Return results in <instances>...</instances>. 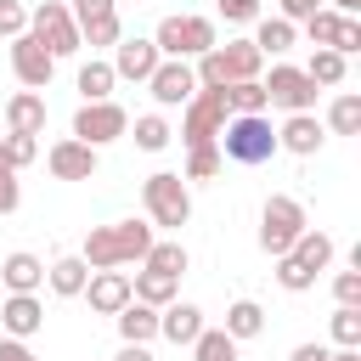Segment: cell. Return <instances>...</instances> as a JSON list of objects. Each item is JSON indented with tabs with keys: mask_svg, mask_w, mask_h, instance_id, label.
<instances>
[{
	"mask_svg": "<svg viewBox=\"0 0 361 361\" xmlns=\"http://www.w3.org/2000/svg\"><path fill=\"white\" fill-rule=\"evenodd\" d=\"M152 243H158L152 226H141V220H113V226H96V231L85 237L79 259H85L90 271H118V265H130V259H147Z\"/></svg>",
	"mask_w": 361,
	"mask_h": 361,
	"instance_id": "cell-1",
	"label": "cell"
},
{
	"mask_svg": "<svg viewBox=\"0 0 361 361\" xmlns=\"http://www.w3.org/2000/svg\"><path fill=\"white\" fill-rule=\"evenodd\" d=\"M214 147H220V158H231V164H271L276 130H271L265 113H231Z\"/></svg>",
	"mask_w": 361,
	"mask_h": 361,
	"instance_id": "cell-2",
	"label": "cell"
},
{
	"mask_svg": "<svg viewBox=\"0 0 361 361\" xmlns=\"http://www.w3.org/2000/svg\"><path fill=\"white\" fill-rule=\"evenodd\" d=\"M333 265V237L327 231H305L282 259H276V282L288 288V293H305V288H316V276Z\"/></svg>",
	"mask_w": 361,
	"mask_h": 361,
	"instance_id": "cell-3",
	"label": "cell"
},
{
	"mask_svg": "<svg viewBox=\"0 0 361 361\" xmlns=\"http://www.w3.org/2000/svg\"><path fill=\"white\" fill-rule=\"evenodd\" d=\"M152 45H158V56H169V62H192V56L214 51L220 34H214L209 17H164L158 34H152Z\"/></svg>",
	"mask_w": 361,
	"mask_h": 361,
	"instance_id": "cell-4",
	"label": "cell"
},
{
	"mask_svg": "<svg viewBox=\"0 0 361 361\" xmlns=\"http://www.w3.org/2000/svg\"><path fill=\"white\" fill-rule=\"evenodd\" d=\"M305 231H310V220H305V203L299 197H265V209H259V248L271 259H282Z\"/></svg>",
	"mask_w": 361,
	"mask_h": 361,
	"instance_id": "cell-5",
	"label": "cell"
},
{
	"mask_svg": "<svg viewBox=\"0 0 361 361\" xmlns=\"http://www.w3.org/2000/svg\"><path fill=\"white\" fill-rule=\"evenodd\" d=\"M141 203H147V214H152V226H186L192 220V192H186V180L175 175V169H158V175H147L141 180Z\"/></svg>",
	"mask_w": 361,
	"mask_h": 361,
	"instance_id": "cell-6",
	"label": "cell"
},
{
	"mask_svg": "<svg viewBox=\"0 0 361 361\" xmlns=\"http://www.w3.org/2000/svg\"><path fill=\"white\" fill-rule=\"evenodd\" d=\"M226 118H231L226 90H197V96L186 102V113H180V141H186V147H214L220 130H226Z\"/></svg>",
	"mask_w": 361,
	"mask_h": 361,
	"instance_id": "cell-7",
	"label": "cell"
},
{
	"mask_svg": "<svg viewBox=\"0 0 361 361\" xmlns=\"http://www.w3.org/2000/svg\"><path fill=\"white\" fill-rule=\"evenodd\" d=\"M28 34H34L51 56H73V51H79V28H73V17H68L62 0L34 6V11H28Z\"/></svg>",
	"mask_w": 361,
	"mask_h": 361,
	"instance_id": "cell-8",
	"label": "cell"
},
{
	"mask_svg": "<svg viewBox=\"0 0 361 361\" xmlns=\"http://www.w3.org/2000/svg\"><path fill=\"white\" fill-rule=\"evenodd\" d=\"M130 130V113L118 107V102H85L79 113H73V141H85V147H107V141H118Z\"/></svg>",
	"mask_w": 361,
	"mask_h": 361,
	"instance_id": "cell-9",
	"label": "cell"
},
{
	"mask_svg": "<svg viewBox=\"0 0 361 361\" xmlns=\"http://www.w3.org/2000/svg\"><path fill=\"white\" fill-rule=\"evenodd\" d=\"M68 17L79 28V45H118L124 39V23H118V6L113 0H73Z\"/></svg>",
	"mask_w": 361,
	"mask_h": 361,
	"instance_id": "cell-10",
	"label": "cell"
},
{
	"mask_svg": "<svg viewBox=\"0 0 361 361\" xmlns=\"http://www.w3.org/2000/svg\"><path fill=\"white\" fill-rule=\"evenodd\" d=\"M259 85H265V107H282V113H310L316 107V85L305 79V68L276 62L271 79H259Z\"/></svg>",
	"mask_w": 361,
	"mask_h": 361,
	"instance_id": "cell-11",
	"label": "cell"
},
{
	"mask_svg": "<svg viewBox=\"0 0 361 361\" xmlns=\"http://www.w3.org/2000/svg\"><path fill=\"white\" fill-rule=\"evenodd\" d=\"M147 90H152L158 107H186V102L197 96V73H192V62H169V56H164V62L152 68Z\"/></svg>",
	"mask_w": 361,
	"mask_h": 361,
	"instance_id": "cell-12",
	"label": "cell"
},
{
	"mask_svg": "<svg viewBox=\"0 0 361 361\" xmlns=\"http://www.w3.org/2000/svg\"><path fill=\"white\" fill-rule=\"evenodd\" d=\"M11 73H17L28 90H45L51 73H56V56H51L34 34H17V39H11Z\"/></svg>",
	"mask_w": 361,
	"mask_h": 361,
	"instance_id": "cell-13",
	"label": "cell"
},
{
	"mask_svg": "<svg viewBox=\"0 0 361 361\" xmlns=\"http://www.w3.org/2000/svg\"><path fill=\"white\" fill-rule=\"evenodd\" d=\"M158 62H164V56H158V45H152V39H118L107 68H113V79H135V85H147Z\"/></svg>",
	"mask_w": 361,
	"mask_h": 361,
	"instance_id": "cell-14",
	"label": "cell"
},
{
	"mask_svg": "<svg viewBox=\"0 0 361 361\" xmlns=\"http://www.w3.org/2000/svg\"><path fill=\"white\" fill-rule=\"evenodd\" d=\"M45 164H51V175L56 180H90L96 175V147H85V141H56L51 152H45Z\"/></svg>",
	"mask_w": 361,
	"mask_h": 361,
	"instance_id": "cell-15",
	"label": "cell"
},
{
	"mask_svg": "<svg viewBox=\"0 0 361 361\" xmlns=\"http://www.w3.org/2000/svg\"><path fill=\"white\" fill-rule=\"evenodd\" d=\"M85 299H90L96 316H118V310L130 305V276H124V271H90Z\"/></svg>",
	"mask_w": 361,
	"mask_h": 361,
	"instance_id": "cell-16",
	"label": "cell"
},
{
	"mask_svg": "<svg viewBox=\"0 0 361 361\" xmlns=\"http://www.w3.org/2000/svg\"><path fill=\"white\" fill-rule=\"evenodd\" d=\"M0 327H6V338H34V333L45 327V305H39L34 293H11V299L0 305Z\"/></svg>",
	"mask_w": 361,
	"mask_h": 361,
	"instance_id": "cell-17",
	"label": "cell"
},
{
	"mask_svg": "<svg viewBox=\"0 0 361 361\" xmlns=\"http://www.w3.org/2000/svg\"><path fill=\"white\" fill-rule=\"evenodd\" d=\"M39 130H45V96L17 90V96L6 102V135H34V141H39Z\"/></svg>",
	"mask_w": 361,
	"mask_h": 361,
	"instance_id": "cell-18",
	"label": "cell"
},
{
	"mask_svg": "<svg viewBox=\"0 0 361 361\" xmlns=\"http://www.w3.org/2000/svg\"><path fill=\"white\" fill-rule=\"evenodd\" d=\"M214 56H220V73H226V85H237V79H259V51H254V39H226V45H214Z\"/></svg>",
	"mask_w": 361,
	"mask_h": 361,
	"instance_id": "cell-19",
	"label": "cell"
},
{
	"mask_svg": "<svg viewBox=\"0 0 361 361\" xmlns=\"http://www.w3.org/2000/svg\"><path fill=\"white\" fill-rule=\"evenodd\" d=\"M276 147H288V152H299V158L322 152V124H316V113H288V124L276 130Z\"/></svg>",
	"mask_w": 361,
	"mask_h": 361,
	"instance_id": "cell-20",
	"label": "cell"
},
{
	"mask_svg": "<svg viewBox=\"0 0 361 361\" xmlns=\"http://www.w3.org/2000/svg\"><path fill=\"white\" fill-rule=\"evenodd\" d=\"M158 333H164L169 344H192V338L203 333V310H197V305H164V310H158Z\"/></svg>",
	"mask_w": 361,
	"mask_h": 361,
	"instance_id": "cell-21",
	"label": "cell"
},
{
	"mask_svg": "<svg viewBox=\"0 0 361 361\" xmlns=\"http://www.w3.org/2000/svg\"><path fill=\"white\" fill-rule=\"evenodd\" d=\"M0 282H6L11 293H34V288L45 282V265H39L34 254H23V248H17V254H6V259H0Z\"/></svg>",
	"mask_w": 361,
	"mask_h": 361,
	"instance_id": "cell-22",
	"label": "cell"
},
{
	"mask_svg": "<svg viewBox=\"0 0 361 361\" xmlns=\"http://www.w3.org/2000/svg\"><path fill=\"white\" fill-rule=\"evenodd\" d=\"M45 282H51V293H62V299H79V293H85V282H90V265H85L79 254H62V259H51Z\"/></svg>",
	"mask_w": 361,
	"mask_h": 361,
	"instance_id": "cell-23",
	"label": "cell"
},
{
	"mask_svg": "<svg viewBox=\"0 0 361 361\" xmlns=\"http://www.w3.org/2000/svg\"><path fill=\"white\" fill-rule=\"evenodd\" d=\"M175 288H180V276H164V271H135L130 299H141V305L164 310V305H175Z\"/></svg>",
	"mask_w": 361,
	"mask_h": 361,
	"instance_id": "cell-24",
	"label": "cell"
},
{
	"mask_svg": "<svg viewBox=\"0 0 361 361\" xmlns=\"http://www.w3.org/2000/svg\"><path fill=\"white\" fill-rule=\"evenodd\" d=\"M118 333H124V344H147V338H158V310L141 305V299H130V305L118 310Z\"/></svg>",
	"mask_w": 361,
	"mask_h": 361,
	"instance_id": "cell-25",
	"label": "cell"
},
{
	"mask_svg": "<svg viewBox=\"0 0 361 361\" xmlns=\"http://www.w3.org/2000/svg\"><path fill=\"white\" fill-rule=\"evenodd\" d=\"M293 39H299V28L282 23V17H259V28H254V51L259 56H282V51H293Z\"/></svg>",
	"mask_w": 361,
	"mask_h": 361,
	"instance_id": "cell-26",
	"label": "cell"
},
{
	"mask_svg": "<svg viewBox=\"0 0 361 361\" xmlns=\"http://www.w3.org/2000/svg\"><path fill=\"white\" fill-rule=\"evenodd\" d=\"M259 333H265V310H259L254 299H237V305L226 310V338L243 344V338H259Z\"/></svg>",
	"mask_w": 361,
	"mask_h": 361,
	"instance_id": "cell-27",
	"label": "cell"
},
{
	"mask_svg": "<svg viewBox=\"0 0 361 361\" xmlns=\"http://www.w3.org/2000/svg\"><path fill=\"white\" fill-rule=\"evenodd\" d=\"M192 361H237V338H226V327H203L192 338Z\"/></svg>",
	"mask_w": 361,
	"mask_h": 361,
	"instance_id": "cell-28",
	"label": "cell"
},
{
	"mask_svg": "<svg viewBox=\"0 0 361 361\" xmlns=\"http://www.w3.org/2000/svg\"><path fill=\"white\" fill-rule=\"evenodd\" d=\"M113 85H118V79H113L107 62H85V68H79V96H85V102H107Z\"/></svg>",
	"mask_w": 361,
	"mask_h": 361,
	"instance_id": "cell-29",
	"label": "cell"
},
{
	"mask_svg": "<svg viewBox=\"0 0 361 361\" xmlns=\"http://www.w3.org/2000/svg\"><path fill=\"white\" fill-rule=\"evenodd\" d=\"M338 23H344V17H338L333 6L310 11V17H305V34H310V45H316V51H333V39H338Z\"/></svg>",
	"mask_w": 361,
	"mask_h": 361,
	"instance_id": "cell-30",
	"label": "cell"
},
{
	"mask_svg": "<svg viewBox=\"0 0 361 361\" xmlns=\"http://www.w3.org/2000/svg\"><path fill=\"white\" fill-rule=\"evenodd\" d=\"M226 107H231V113H265V85H259V79L226 85Z\"/></svg>",
	"mask_w": 361,
	"mask_h": 361,
	"instance_id": "cell-31",
	"label": "cell"
},
{
	"mask_svg": "<svg viewBox=\"0 0 361 361\" xmlns=\"http://www.w3.org/2000/svg\"><path fill=\"white\" fill-rule=\"evenodd\" d=\"M327 124H333V135H355V130H361V96L344 90V96L327 107Z\"/></svg>",
	"mask_w": 361,
	"mask_h": 361,
	"instance_id": "cell-32",
	"label": "cell"
},
{
	"mask_svg": "<svg viewBox=\"0 0 361 361\" xmlns=\"http://www.w3.org/2000/svg\"><path fill=\"white\" fill-rule=\"evenodd\" d=\"M141 265H147V271H164V276H180V271H186V248H180V243H152Z\"/></svg>",
	"mask_w": 361,
	"mask_h": 361,
	"instance_id": "cell-33",
	"label": "cell"
},
{
	"mask_svg": "<svg viewBox=\"0 0 361 361\" xmlns=\"http://www.w3.org/2000/svg\"><path fill=\"white\" fill-rule=\"evenodd\" d=\"M333 344L338 350H361V310L355 305H338L333 310Z\"/></svg>",
	"mask_w": 361,
	"mask_h": 361,
	"instance_id": "cell-34",
	"label": "cell"
},
{
	"mask_svg": "<svg viewBox=\"0 0 361 361\" xmlns=\"http://www.w3.org/2000/svg\"><path fill=\"white\" fill-rule=\"evenodd\" d=\"M34 158H39V141H34V135H6V141H0V169L17 175V169L34 164Z\"/></svg>",
	"mask_w": 361,
	"mask_h": 361,
	"instance_id": "cell-35",
	"label": "cell"
},
{
	"mask_svg": "<svg viewBox=\"0 0 361 361\" xmlns=\"http://www.w3.org/2000/svg\"><path fill=\"white\" fill-rule=\"evenodd\" d=\"M305 79L310 85H344V56L338 51H316L310 68H305Z\"/></svg>",
	"mask_w": 361,
	"mask_h": 361,
	"instance_id": "cell-36",
	"label": "cell"
},
{
	"mask_svg": "<svg viewBox=\"0 0 361 361\" xmlns=\"http://www.w3.org/2000/svg\"><path fill=\"white\" fill-rule=\"evenodd\" d=\"M135 147H141V152H164V147H169V124H164L158 113H141V118H135Z\"/></svg>",
	"mask_w": 361,
	"mask_h": 361,
	"instance_id": "cell-37",
	"label": "cell"
},
{
	"mask_svg": "<svg viewBox=\"0 0 361 361\" xmlns=\"http://www.w3.org/2000/svg\"><path fill=\"white\" fill-rule=\"evenodd\" d=\"M220 147H186V175L180 180H209V175H220Z\"/></svg>",
	"mask_w": 361,
	"mask_h": 361,
	"instance_id": "cell-38",
	"label": "cell"
},
{
	"mask_svg": "<svg viewBox=\"0 0 361 361\" xmlns=\"http://www.w3.org/2000/svg\"><path fill=\"white\" fill-rule=\"evenodd\" d=\"M333 299L361 310V271H338V276H333Z\"/></svg>",
	"mask_w": 361,
	"mask_h": 361,
	"instance_id": "cell-39",
	"label": "cell"
},
{
	"mask_svg": "<svg viewBox=\"0 0 361 361\" xmlns=\"http://www.w3.org/2000/svg\"><path fill=\"white\" fill-rule=\"evenodd\" d=\"M0 34H6V39H17V34H28V11H23L17 0H0Z\"/></svg>",
	"mask_w": 361,
	"mask_h": 361,
	"instance_id": "cell-40",
	"label": "cell"
},
{
	"mask_svg": "<svg viewBox=\"0 0 361 361\" xmlns=\"http://www.w3.org/2000/svg\"><path fill=\"white\" fill-rule=\"evenodd\" d=\"M226 23H259V0H214Z\"/></svg>",
	"mask_w": 361,
	"mask_h": 361,
	"instance_id": "cell-41",
	"label": "cell"
},
{
	"mask_svg": "<svg viewBox=\"0 0 361 361\" xmlns=\"http://www.w3.org/2000/svg\"><path fill=\"white\" fill-rule=\"evenodd\" d=\"M333 51H338V56L361 51V17H344V23H338V39H333Z\"/></svg>",
	"mask_w": 361,
	"mask_h": 361,
	"instance_id": "cell-42",
	"label": "cell"
},
{
	"mask_svg": "<svg viewBox=\"0 0 361 361\" xmlns=\"http://www.w3.org/2000/svg\"><path fill=\"white\" fill-rule=\"evenodd\" d=\"M276 6H282V23H293V28H299L310 11H322V0H276Z\"/></svg>",
	"mask_w": 361,
	"mask_h": 361,
	"instance_id": "cell-43",
	"label": "cell"
},
{
	"mask_svg": "<svg viewBox=\"0 0 361 361\" xmlns=\"http://www.w3.org/2000/svg\"><path fill=\"white\" fill-rule=\"evenodd\" d=\"M17 203H23V192H17V175H11V169H0V214H11Z\"/></svg>",
	"mask_w": 361,
	"mask_h": 361,
	"instance_id": "cell-44",
	"label": "cell"
},
{
	"mask_svg": "<svg viewBox=\"0 0 361 361\" xmlns=\"http://www.w3.org/2000/svg\"><path fill=\"white\" fill-rule=\"evenodd\" d=\"M0 361H34V350L23 338H0Z\"/></svg>",
	"mask_w": 361,
	"mask_h": 361,
	"instance_id": "cell-45",
	"label": "cell"
},
{
	"mask_svg": "<svg viewBox=\"0 0 361 361\" xmlns=\"http://www.w3.org/2000/svg\"><path fill=\"white\" fill-rule=\"evenodd\" d=\"M327 355H333V350H327V344H299V350H293V355H288V361H327Z\"/></svg>",
	"mask_w": 361,
	"mask_h": 361,
	"instance_id": "cell-46",
	"label": "cell"
},
{
	"mask_svg": "<svg viewBox=\"0 0 361 361\" xmlns=\"http://www.w3.org/2000/svg\"><path fill=\"white\" fill-rule=\"evenodd\" d=\"M113 361H152V355H147V344H124Z\"/></svg>",
	"mask_w": 361,
	"mask_h": 361,
	"instance_id": "cell-47",
	"label": "cell"
},
{
	"mask_svg": "<svg viewBox=\"0 0 361 361\" xmlns=\"http://www.w3.org/2000/svg\"><path fill=\"white\" fill-rule=\"evenodd\" d=\"M333 11H338V17H355V11H361V0H333Z\"/></svg>",
	"mask_w": 361,
	"mask_h": 361,
	"instance_id": "cell-48",
	"label": "cell"
},
{
	"mask_svg": "<svg viewBox=\"0 0 361 361\" xmlns=\"http://www.w3.org/2000/svg\"><path fill=\"white\" fill-rule=\"evenodd\" d=\"M327 361H361V350H333Z\"/></svg>",
	"mask_w": 361,
	"mask_h": 361,
	"instance_id": "cell-49",
	"label": "cell"
}]
</instances>
